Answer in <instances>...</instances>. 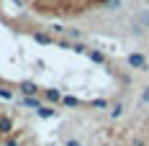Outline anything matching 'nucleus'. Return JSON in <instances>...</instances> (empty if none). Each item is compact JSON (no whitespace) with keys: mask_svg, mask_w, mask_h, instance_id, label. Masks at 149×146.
Returning <instances> with one entry per match:
<instances>
[{"mask_svg":"<svg viewBox=\"0 0 149 146\" xmlns=\"http://www.w3.org/2000/svg\"><path fill=\"white\" fill-rule=\"evenodd\" d=\"M67 146H82V144H77V141H67Z\"/></svg>","mask_w":149,"mask_h":146,"instance_id":"nucleus-9","label":"nucleus"},{"mask_svg":"<svg viewBox=\"0 0 149 146\" xmlns=\"http://www.w3.org/2000/svg\"><path fill=\"white\" fill-rule=\"evenodd\" d=\"M0 98H3V100H13V92L5 90V87H0Z\"/></svg>","mask_w":149,"mask_h":146,"instance_id":"nucleus-5","label":"nucleus"},{"mask_svg":"<svg viewBox=\"0 0 149 146\" xmlns=\"http://www.w3.org/2000/svg\"><path fill=\"white\" fill-rule=\"evenodd\" d=\"M23 105H29V108H36V110H41V102L36 100V98H26V100H23Z\"/></svg>","mask_w":149,"mask_h":146,"instance_id":"nucleus-3","label":"nucleus"},{"mask_svg":"<svg viewBox=\"0 0 149 146\" xmlns=\"http://www.w3.org/2000/svg\"><path fill=\"white\" fill-rule=\"evenodd\" d=\"M33 39H36L39 44H52V39H49V36H44V33H33Z\"/></svg>","mask_w":149,"mask_h":146,"instance_id":"nucleus-4","label":"nucleus"},{"mask_svg":"<svg viewBox=\"0 0 149 146\" xmlns=\"http://www.w3.org/2000/svg\"><path fill=\"white\" fill-rule=\"evenodd\" d=\"M10 133H13V120H10L8 116H0V136L8 138Z\"/></svg>","mask_w":149,"mask_h":146,"instance_id":"nucleus-1","label":"nucleus"},{"mask_svg":"<svg viewBox=\"0 0 149 146\" xmlns=\"http://www.w3.org/2000/svg\"><path fill=\"white\" fill-rule=\"evenodd\" d=\"M39 116H41V118H52V116H54V110H52V108H41Z\"/></svg>","mask_w":149,"mask_h":146,"instance_id":"nucleus-6","label":"nucleus"},{"mask_svg":"<svg viewBox=\"0 0 149 146\" xmlns=\"http://www.w3.org/2000/svg\"><path fill=\"white\" fill-rule=\"evenodd\" d=\"M3 146H18V138H15V136H8V138H5V144Z\"/></svg>","mask_w":149,"mask_h":146,"instance_id":"nucleus-7","label":"nucleus"},{"mask_svg":"<svg viewBox=\"0 0 149 146\" xmlns=\"http://www.w3.org/2000/svg\"><path fill=\"white\" fill-rule=\"evenodd\" d=\"M36 85H33V82H23V85H21V92H23V95H26V98H31V95H36Z\"/></svg>","mask_w":149,"mask_h":146,"instance_id":"nucleus-2","label":"nucleus"},{"mask_svg":"<svg viewBox=\"0 0 149 146\" xmlns=\"http://www.w3.org/2000/svg\"><path fill=\"white\" fill-rule=\"evenodd\" d=\"M46 98H49V100H59V92H57V90H49Z\"/></svg>","mask_w":149,"mask_h":146,"instance_id":"nucleus-8","label":"nucleus"}]
</instances>
